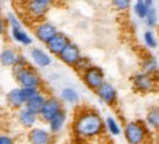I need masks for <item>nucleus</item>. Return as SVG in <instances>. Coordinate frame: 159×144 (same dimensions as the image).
I'll return each mask as SVG.
<instances>
[{
  "label": "nucleus",
  "instance_id": "1",
  "mask_svg": "<svg viewBox=\"0 0 159 144\" xmlns=\"http://www.w3.org/2000/svg\"><path fill=\"white\" fill-rule=\"evenodd\" d=\"M104 120L97 111L85 109L79 112L73 121V133L77 138L89 140L95 138L104 133Z\"/></svg>",
  "mask_w": 159,
  "mask_h": 144
},
{
  "label": "nucleus",
  "instance_id": "2",
  "mask_svg": "<svg viewBox=\"0 0 159 144\" xmlns=\"http://www.w3.org/2000/svg\"><path fill=\"white\" fill-rule=\"evenodd\" d=\"M123 135H124L127 144H146L149 138L146 124L137 120L125 122L124 128H123Z\"/></svg>",
  "mask_w": 159,
  "mask_h": 144
},
{
  "label": "nucleus",
  "instance_id": "3",
  "mask_svg": "<svg viewBox=\"0 0 159 144\" xmlns=\"http://www.w3.org/2000/svg\"><path fill=\"white\" fill-rule=\"evenodd\" d=\"M13 70V76L16 83L19 87H34L39 89L43 85V77L39 76V73L31 66H25L20 68H12Z\"/></svg>",
  "mask_w": 159,
  "mask_h": 144
},
{
  "label": "nucleus",
  "instance_id": "4",
  "mask_svg": "<svg viewBox=\"0 0 159 144\" xmlns=\"http://www.w3.org/2000/svg\"><path fill=\"white\" fill-rule=\"evenodd\" d=\"M24 6L28 19L38 24L41 20H44L45 15L48 13V10L53 6V3L50 0H31V2H25Z\"/></svg>",
  "mask_w": 159,
  "mask_h": 144
},
{
  "label": "nucleus",
  "instance_id": "5",
  "mask_svg": "<svg viewBox=\"0 0 159 144\" xmlns=\"http://www.w3.org/2000/svg\"><path fill=\"white\" fill-rule=\"evenodd\" d=\"M130 80H131V86H133L134 92L142 93V95L152 93V92L156 89V86H158L156 79H155L153 76L146 74V73H143V72L134 73V74L130 77Z\"/></svg>",
  "mask_w": 159,
  "mask_h": 144
},
{
  "label": "nucleus",
  "instance_id": "6",
  "mask_svg": "<svg viewBox=\"0 0 159 144\" xmlns=\"http://www.w3.org/2000/svg\"><path fill=\"white\" fill-rule=\"evenodd\" d=\"M82 80L91 90H97L102 83L105 82V73L99 66H93L82 73Z\"/></svg>",
  "mask_w": 159,
  "mask_h": 144
},
{
  "label": "nucleus",
  "instance_id": "7",
  "mask_svg": "<svg viewBox=\"0 0 159 144\" xmlns=\"http://www.w3.org/2000/svg\"><path fill=\"white\" fill-rule=\"evenodd\" d=\"M61 111H63L61 101H60L58 98H56V96H48L43 106V109H41V112H39L38 118H41L44 122L48 124L50 121L53 120L58 112H61Z\"/></svg>",
  "mask_w": 159,
  "mask_h": 144
},
{
  "label": "nucleus",
  "instance_id": "8",
  "mask_svg": "<svg viewBox=\"0 0 159 144\" xmlns=\"http://www.w3.org/2000/svg\"><path fill=\"white\" fill-rule=\"evenodd\" d=\"M57 32H58L57 26H56L54 24H51V22H48V20H41V22H38V24L34 25L35 38L43 44H47L50 39L53 38L54 35L57 34Z\"/></svg>",
  "mask_w": 159,
  "mask_h": 144
},
{
  "label": "nucleus",
  "instance_id": "9",
  "mask_svg": "<svg viewBox=\"0 0 159 144\" xmlns=\"http://www.w3.org/2000/svg\"><path fill=\"white\" fill-rule=\"evenodd\" d=\"M95 95L108 106H114L118 101V92H117L116 86L107 80L95 90Z\"/></svg>",
  "mask_w": 159,
  "mask_h": 144
},
{
  "label": "nucleus",
  "instance_id": "10",
  "mask_svg": "<svg viewBox=\"0 0 159 144\" xmlns=\"http://www.w3.org/2000/svg\"><path fill=\"white\" fill-rule=\"evenodd\" d=\"M58 58H60V61L61 63L67 64V66H70V67H75L77 63H79V60L82 58V51H80V48L77 47L76 44L70 41V42L67 44V47L60 53Z\"/></svg>",
  "mask_w": 159,
  "mask_h": 144
},
{
  "label": "nucleus",
  "instance_id": "11",
  "mask_svg": "<svg viewBox=\"0 0 159 144\" xmlns=\"http://www.w3.org/2000/svg\"><path fill=\"white\" fill-rule=\"evenodd\" d=\"M26 140L29 144H51L53 135L48 130H45L43 127H34L28 130Z\"/></svg>",
  "mask_w": 159,
  "mask_h": 144
},
{
  "label": "nucleus",
  "instance_id": "12",
  "mask_svg": "<svg viewBox=\"0 0 159 144\" xmlns=\"http://www.w3.org/2000/svg\"><path fill=\"white\" fill-rule=\"evenodd\" d=\"M69 42H70V38H69L64 32H60V31H58L57 34L54 35L48 42L45 44V47H47V50H48V54H53V55H57L58 57L60 53L67 47Z\"/></svg>",
  "mask_w": 159,
  "mask_h": 144
},
{
  "label": "nucleus",
  "instance_id": "13",
  "mask_svg": "<svg viewBox=\"0 0 159 144\" xmlns=\"http://www.w3.org/2000/svg\"><path fill=\"white\" fill-rule=\"evenodd\" d=\"M29 55H31V60L38 68H45L51 66V55H50L47 51H44L43 48L39 47H32L31 51H29Z\"/></svg>",
  "mask_w": 159,
  "mask_h": 144
},
{
  "label": "nucleus",
  "instance_id": "14",
  "mask_svg": "<svg viewBox=\"0 0 159 144\" xmlns=\"http://www.w3.org/2000/svg\"><path fill=\"white\" fill-rule=\"evenodd\" d=\"M6 103L9 105V108L15 111H19L22 108H25V99L22 93H20V87H13V89H10L7 92V95H6Z\"/></svg>",
  "mask_w": 159,
  "mask_h": 144
},
{
  "label": "nucleus",
  "instance_id": "15",
  "mask_svg": "<svg viewBox=\"0 0 159 144\" xmlns=\"http://www.w3.org/2000/svg\"><path fill=\"white\" fill-rule=\"evenodd\" d=\"M47 98H48V96H45L43 92L39 90L37 95L32 96V98H31V99L25 103V108H26L29 112H32L34 115L38 116L39 112H41V109H43L44 103H45V101H47Z\"/></svg>",
  "mask_w": 159,
  "mask_h": 144
},
{
  "label": "nucleus",
  "instance_id": "16",
  "mask_svg": "<svg viewBox=\"0 0 159 144\" xmlns=\"http://www.w3.org/2000/svg\"><path fill=\"white\" fill-rule=\"evenodd\" d=\"M16 118H18V122L20 124V127H24L26 130L34 128L35 124H37V121H38V116L34 115L32 112H29L26 108H22V109L18 111Z\"/></svg>",
  "mask_w": 159,
  "mask_h": 144
},
{
  "label": "nucleus",
  "instance_id": "17",
  "mask_svg": "<svg viewBox=\"0 0 159 144\" xmlns=\"http://www.w3.org/2000/svg\"><path fill=\"white\" fill-rule=\"evenodd\" d=\"M142 72L146 74L153 76L159 73V63L156 60V57H153L152 54H146L143 60H142Z\"/></svg>",
  "mask_w": 159,
  "mask_h": 144
},
{
  "label": "nucleus",
  "instance_id": "18",
  "mask_svg": "<svg viewBox=\"0 0 159 144\" xmlns=\"http://www.w3.org/2000/svg\"><path fill=\"white\" fill-rule=\"evenodd\" d=\"M66 121H67V114H66V111L63 109L61 112H58L57 115L48 122V131L51 133V135L58 134V133L64 128Z\"/></svg>",
  "mask_w": 159,
  "mask_h": 144
},
{
  "label": "nucleus",
  "instance_id": "19",
  "mask_svg": "<svg viewBox=\"0 0 159 144\" xmlns=\"http://www.w3.org/2000/svg\"><path fill=\"white\" fill-rule=\"evenodd\" d=\"M155 3L152 0H137L134 3H131V7H133V13L136 15V18L140 20H143L148 15V10L153 6Z\"/></svg>",
  "mask_w": 159,
  "mask_h": 144
},
{
  "label": "nucleus",
  "instance_id": "20",
  "mask_svg": "<svg viewBox=\"0 0 159 144\" xmlns=\"http://www.w3.org/2000/svg\"><path fill=\"white\" fill-rule=\"evenodd\" d=\"M19 54L16 53V50L12 47H6L2 50L0 53V64L5 66V67H13L16 60H18Z\"/></svg>",
  "mask_w": 159,
  "mask_h": 144
},
{
  "label": "nucleus",
  "instance_id": "21",
  "mask_svg": "<svg viewBox=\"0 0 159 144\" xmlns=\"http://www.w3.org/2000/svg\"><path fill=\"white\" fill-rule=\"evenodd\" d=\"M10 38L13 39L16 44H20V45H24V47L32 45V38H31V35H29L24 28L10 29Z\"/></svg>",
  "mask_w": 159,
  "mask_h": 144
},
{
  "label": "nucleus",
  "instance_id": "22",
  "mask_svg": "<svg viewBox=\"0 0 159 144\" xmlns=\"http://www.w3.org/2000/svg\"><path fill=\"white\" fill-rule=\"evenodd\" d=\"M104 128L108 131V134L112 135V137H118L121 135L123 133V128H121V125L118 124V121L116 118H112V116H107L105 120H104Z\"/></svg>",
  "mask_w": 159,
  "mask_h": 144
},
{
  "label": "nucleus",
  "instance_id": "23",
  "mask_svg": "<svg viewBox=\"0 0 159 144\" xmlns=\"http://www.w3.org/2000/svg\"><path fill=\"white\" fill-rule=\"evenodd\" d=\"M146 125L152 130L159 131V106H152L146 112Z\"/></svg>",
  "mask_w": 159,
  "mask_h": 144
},
{
  "label": "nucleus",
  "instance_id": "24",
  "mask_svg": "<svg viewBox=\"0 0 159 144\" xmlns=\"http://www.w3.org/2000/svg\"><path fill=\"white\" fill-rule=\"evenodd\" d=\"M60 96H61L63 101L66 103H69V105H76L79 102V93L73 87H64L61 90V93H60Z\"/></svg>",
  "mask_w": 159,
  "mask_h": 144
},
{
  "label": "nucleus",
  "instance_id": "25",
  "mask_svg": "<svg viewBox=\"0 0 159 144\" xmlns=\"http://www.w3.org/2000/svg\"><path fill=\"white\" fill-rule=\"evenodd\" d=\"M143 22H145V25L149 29H153L158 25V10H156L155 5L148 10V15H146V18L143 19Z\"/></svg>",
  "mask_w": 159,
  "mask_h": 144
},
{
  "label": "nucleus",
  "instance_id": "26",
  "mask_svg": "<svg viewBox=\"0 0 159 144\" xmlns=\"http://www.w3.org/2000/svg\"><path fill=\"white\" fill-rule=\"evenodd\" d=\"M143 42L150 50L158 48V38H156V35H155V32L152 29H146L145 32H143Z\"/></svg>",
  "mask_w": 159,
  "mask_h": 144
},
{
  "label": "nucleus",
  "instance_id": "27",
  "mask_svg": "<svg viewBox=\"0 0 159 144\" xmlns=\"http://www.w3.org/2000/svg\"><path fill=\"white\" fill-rule=\"evenodd\" d=\"M5 20H6V24L9 25L10 29H19V28H22V24H20L19 18H18L13 12H9V13L6 15Z\"/></svg>",
  "mask_w": 159,
  "mask_h": 144
},
{
  "label": "nucleus",
  "instance_id": "28",
  "mask_svg": "<svg viewBox=\"0 0 159 144\" xmlns=\"http://www.w3.org/2000/svg\"><path fill=\"white\" fill-rule=\"evenodd\" d=\"M112 7L117 10V12H127V10H130L131 7V2H129V0H114L112 3Z\"/></svg>",
  "mask_w": 159,
  "mask_h": 144
},
{
  "label": "nucleus",
  "instance_id": "29",
  "mask_svg": "<svg viewBox=\"0 0 159 144\" xmlns=\"http://www.w3.org/2000/svg\"><path fill=\"white\" fill-rule=\"evenodd\" d=\"M92 66V61H91V58H88V57H83L82 55V58L79 60V63H77L76 66H75V70H77V72L82 74L85 70H88V68Z\"/></svg>",
  "mask_w": 159,
  "mask_h": 144
},
{
  "label": "nucleus",
  "instance_id": "30",
  "mask_svg": "<svg viewBox=\"0 0 159 144\" xmlns=\"http://www.w3.org/2000/svg\"><path fill=\"white\" fill-rule=\"evenodd\" d=\"M41 89H34V87H20V93L24 96L25 102H28L32 96H35Z\"/></svg>",
  "mask_w": 159,
  "mask_h": 144
},
{
  "label": "nucleus",
  "instance_id": "31",
  "mask_svg": "<svg viewBox=\"0 0 159 144\" xmlns=\"http://www.w3.org/2000/svg\"><path fill=\"white\" fill-rule=\"evenodd\" d=\"M0 144H16L15 138L6 133H0Z\"/></svg>",
  "mask_w": 159,
  "mask_h": 144
},
{
  "label": "nucleus",
  "instance_id": "32",
  "mask_svg": "<svg viewBox=\"0 0 159 144\" xmlns=\"http://www.w3.org/2000/svg\"><path fill=\"white\" fill-rule=\"evenodd\" d=\"M6 26H7V24H6V20L0 16V37H3L6 32Z\"/></svg>",
  "mask_w": 159,
  "mask_h": 144
},
{
  "label": "nucleus",
  "instance_id": "33",
  "mask_svg": "<svg viewBox=\"0 0 159 144\" xmlns=\"http://www.w3.org/2000/svg\"><path fill=\"white\" fill-rule=\"evenodd\" d=\"M0 12H2V3H0Z\"/></svg>",
  "mask_w": 159,
  "mask_h": 144
}]
</instances>
